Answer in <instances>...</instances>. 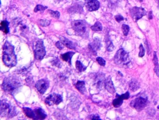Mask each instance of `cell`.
Segmentation results:
<instances>
[{
  "instance_id": "27",
  "label": "cell",
  "mask_w": 159,
  "mask_h": 120,
  "mask_svg": "<svg viewBox=\"0 0 159 120\" xmlns=\"http://www.w3.org/2000/svg\"><path fill=\"white\" fill-rule=\"evenodd\" d=\"M129 97H130V95H129V93L128 92H127V93L123 94L121 95H119L118 94H117L116 95V97L119 98L123 100L128 99Z\"/></svg>"
},
{
  "instance_id": "35",
  "label": "cell",
  "mask_w": 159,
  "mask_h": 120,
  "mask_svg": "<svg viewBox=\"0 0 159 120\" xmlns=\"http://www.w3.org/2000/svg\"><path fill=\"white\" fill-rule=\"evenodd\" d=\"M63 44H62V43L61 41L60 42V41H58V42L56 43V47L59 50H62L63 48Z\"/></svg>"
},
{
  "instance_id": "41",
  "label": "cell",
  "mask_w": 159,
  "mask_h": 120,
  "mask_svg": "<svg viewBox=\"0 0 159 120\" xmlns=\"http://www.w3.org/2000/svg\"><path fill=\"white\" fill-rule=\"evenodd\" d=\"M158 9H159V0H158Z\"/></svg>"
},
{
  "instance_id": "25",
  "label": "cell",
  "mask_w": 159,
  "mask_h": 120,
  "mask_svg": "<svg viewBox=\"0 0 159 120\" xmlns=\"http://www.w3.org/2000/svg\"><path fill=\"white\" fill-rule=\"evenodd\" d=\"M129 29H130V28H129V26L127 25H125V24L122 25V32H123V35H124L125 36H127L128 35Z\"/></svg>"
},
{
  "instance_id": "24",
  "label": "cell",
  "mask_w": 159,
  "mask_h": 120,
  "mask_svg": "<svg viewBox=\"0 0 159 120\" xmlns=\"http://www.w3.org/2000/svg\"><path fill=\"white\" fill-rule=\"evenodd\" d=\"M123 100L119 98H117L113 100V106L115 108H118L121 106L122 103H123Z\"/></svg>"
},
{
  "instance_id": "31",
  "label": "cell",
  "mask_w": 159,
  "mask_h": 120,
  "mask_svg": "<svg viewBox=\"0 0 159 120\" xmlns=\"http://www.w3.org/2000/svg\"><path fill=\"white\" fill-rule=\"evenodd\" d=\"M50 21L48 20H43L41 19L39 20V24L42 26H47L50 24Z\"/></svg>"
},
{
  "instance_id": "8",
  "label": "cell",
  "mask_w": 159,
  "mask_h": 120,
  "mask_svg": "<svg viewBox=\"0 0 159 120\" xmlns=\"http://www.w3.org/2000/svg\"><path fill=\"white\" fill-rule=\"evenodd\" d=\"M130 14L133 20L138 21L146 15V12L144 9L140 7H133L130 10Z\"/></svg>"
},
{
  "instance_id": "1",
  "label": "cell",
  "mask_w": 159,
  "mask_h": 120,
  "mask_svg": "<svg viewBox=\"0 0 159 120\" xmlns=\"http://www.w3.org/2000/svg\"><path fill=\"white\" fill-rule=\"evenodd\" d=\"M15 48L9 41H6L3 46L2 61L8 67H13L17 64V58L14 51Z\"/></svg>"
},
{
  "instance_id": "18",
  "label": "cell",
  "mask_w": 159,
  "mask_h": 120,
  "mask_svg": "<svg viewBox=\"0 0 159 120\" xmlns=\"http://www.w3.org/2000/svg\"><path fill=\"white\" fill-rule=\"evenodd\" d=\"M76 88L79 92L82 94H84L86 92V88L85 86V83L84 81H79L75 85Z\"/></svg>"
},
{
  "instance_id": "29",
  "label": "cell",
  "mask_w": 159,
  "mask_h": 120,
  "mask_svg": "<svg viewBox=\"0 0 159 120\" xmlns=\"http://www.w3.org/2000/svg\"><path fill=\"white\" fill-rule=\"evenodd\" d=\"M153 62L155 65V69L159 68V63H158V58H157V55H156V52L153 53Z\"/></svg>"
},
{
  "instance_id": "42",
  "label": "cell",
  "mask_w": 159,
  "mask_h": 120,
  "mask_svg": "<svg viewBox=\"0 0 159 120\" xmlns=\"http://www.w3.org/2000/svg\"><path fill=\"white\" fill-rule=\"evenodd\" d=\"M142 1H143V0H140V2H142Z\"/></svg>"
},
{
  "instance_id": "23",
  "label": "cell",
  "mask_w": 159,
  "mask_h": 120,
  "mask_svg": "<svg viewBox=\"0 0 159 120\" xmlns=\"http://www.w3.org/2000/svg\"><path fill=\"white\" fill-rule=\"evenodd\" d=\"M76 67L77 70L80 72H83L86 70V67L84 66L80 61H77L76 62Z\"/></svg>"
},
{
  "instance_id": "37",
  "label": "cell",
  "mask_w": 159,
  "mask_h": 120,
  "mask_svg": "<svg viewBox=\"0 0 159 120\" xmlns=\"http://www.w3.org/2000/svg\"><path fill=\"white\" fill-rule=\"evenodd\" d=\"M114 46L112 42H110L109 46H107V50L109 52H111L114 50Z\"/></svg>"
},
{
  "instance_id": "6",
  "label": "cell",
  "mask_w": 159,
  "mask_h": 120,
  "mask_svg": "<svg viewBox=\"0 0 159 120\" xmlns=\"http://www.w3.org/2000/svg\"><path fill=\"white\" fill-rule=\"evenodd\" d=\"M34 52L37 60L41 61L44 59L46 55V50L43 40L38 39L35 42L34 45Z\"/></svg>"
},
{
  "instance_id": "40",
  "label": "cell",
  "mask_w": 159,
  "mask_h": 120,
  "mask_svg": "<svg viewBox=\"0 0 159 120\" xmlns=\"http://www.w3.org/2000/svg\"><path fill=\"white\" fill-rule=\"evenodd\" d=\"M149 19H151L152 18V12H150L149 15Z\"/></svg>"
},
{
  "instance_id": "7",
  "label": "cell",
  "mask_w": 159,
  "mask_h": 120,
  "mask_svg": "<svg viewBox=\"0 0 159 120\" xmlns=\"http://www.w3.org/2000/svg\"><path fill=\"white\" fill-rule=\"evenodd\" d=\"M148 104V100L147 98L140 97L132 100L130 103V106L138 111L140 112L145 108Z\"/></svg>"
},
{
  "instance_id": "21",
  "label": "cell",
  "mask_w": 159,
  "mask_h": 120,
  "mask_svg": "<svg viewBox=\"0 0 159 120\" xmlns=\"http://www.w3.org/2000/svg\"><path fill=\"white\" fill-rule=\"evenodd\" d=\"M23 110L26 116H27L28 118L34 119V110L28 108H23Z\"/></svg>"
},
{
  "instance_id": "12",
  "label": "cell",
  "mask_w": 159,
  "mask_h": 120,
  "mask_svg": "<svg viewBox=\"0 0 159 120\" xmlns=\"http://www.w3.org/2000/svg\"><path fill=\"white\" fill-rule=\"evenodd\" d=\"M105 79L104 75L100 73L97 75L95 78V85L97 88L99 90H101L105 85Z\"/></svg>"
},
{
  "instance_id": "33",
  "label": "cell",
  "mask_w": 159,
  "mask_h": 120,
  "mask_svg": "<svg viewBox=\"0 0 159 120\" xmlns=\"http://www.w3.org/2000/svg\"><path fill=\"white\" fill-rule=\"evenodd\" d=\"M52 63L53 65L56 66V67H59H59H61V63L59 60L58 58H56L55 60H53Z\"/></svg>"
},
{
  "instance_id": "16",
  "label": "cell",
  "mask_w": 159,
  "mask_h": 120,
  "mask_svg": "<svg viewBox=\"0 0 159 120\" xmlns=\"http://www.w3.org/2000/svg\"><path fill=\"white\" fill-rule=\"evenodd\" d=\"M101 42L98 39L95 40L94 42H92L89 45V48L91 52L96 54V51L97 50L100 49L101 48Z\"/></svg>"
},
{
  "instance_id": "11",
  "label": "cell",
  "mask_w": 159,
  "mask_h": 120,
  "mask_svg": "<svg viewBox=\"0 0 159 120\" xmlns=\"http://www.w3.org/2000/svg\"><path fill=\"white\" fill-rule=\"evenodd\" d=\"M85 4L89 12L97 11L100 7V3L98 0H86Z\"/></svg>"
},
{
  "instance_id": "2",
  "label": "cell",
  "mask_w": 159,
  "mask_h": 120,
  "mask_svg": "<svg viewBox=\"0 0 159 120\" xmlns=\"http://www.w3.org/2000/svg\"><path fill=\"white\" fill-rule=\"evenodd\" d=\"M21 87L22 84L20 80L14 76L6 77L2 85V87L4 92L13 95L19 92Z\"/></svg>"
},
{
  "instance_id": "14",
  "label": "cell",
  "mask_w": 159,
  "mask_h": 120,
  "mask_svg": "<svg viewBox=\"0 0 159 120\" xmlns=\"http://www.w3.org/2000/svg\"><path fill=\"white\" fill-rule=\"evenodd\" d=\"M105 87L106 90L110 94H114L115 93V89L114 86L113 81L111 79V76H108L107 79L105 80Z\"/></svg>"
},
{
  "instance_id": "3",
  "label": "cell",
  "mask_w": 159,
  "mask_h": 120,
  "mask_svg": "<svg viewBox=\"0 0 159 120\" xmlns=\"http://www.w3.org/2000/svg\"><path fill=\"white\" fill-rule=\"evenodd\" d=\"M0 114L2 117L12 118L17 115V112L14 106L7 100L3 99L1 102Z\"/></svg>"
},
{
  "instance_id": "22",
  "label": "cell",
  "mask_w": 159,
  "mask_h": 120,
  "mask_svg": "<svg viewBox=\"0 0 159 120\" xmlns=\"http://www.w3.org/2000/svg\"><path fill=\"white\" fill-rule=\"evenodd\" d=\"M91 28L93 31L99 32L102 30L103 27L101 24L100 22H97L95 23L94 25L91 26Z\"/></svg>"
},
{
  "instance_id": "5",
  "label": "cell",
  "mask_w": 159,
  "mask_h": 120,
  "mask_svg": "<svg viewBox=\"0 0 159 120\" xmlns=\"http://www.w3.org/2000/svg\"><path fill=\"white\" fill-rule=\"evenodd\" d=\"M114 61L117 65H126L130 62L129 54L124 49H119L114 57Z\"/></svg>"
},
{
  "instance_id": "4",
  "label": "cell",
  "mask_w": 159,
  "mask_h": 120,
  "mask_svg": "<svg viewBox=\"0 0 159 120\" xmlns=\"http://www.w3.org/2000/svg\"><path fill=\"white\" fill-rule=\"evenodd\" d=\"M72 29L78 35L87 37L88 35V25L84 20H75L71 23Z\"/></svg>"
},
{
  "instance_id": "38",
  "label": "cell",
  "mask_w": 159,
  "mask_h": 120,
  "mask_svg": "<svg viewBox=\"0 0 159 120\" xmlns=\"http://www.w3.org/2000/svg\"><path fill=\"white\" fill-rule=\"evenodd\" d=\"M154 72H155V73L157 75V76L159 77V68H156L155 69L154 68Z\"/></svg>"
},
{
  "instance_id": "13",
  "label": "cell",
  "mask_w": 159,
  "mask_h": 120,
  "mask_svg": "<svg viewBox=\"0 0 159 120\" xmlns=\"http://www.w3.org/2000/svg\"><path fill=\"white\" fill-rule=\"evenodd\" d=\"M34 117L33 119L34 120H44L47 117L45 112L41 108L35 109L34 110Z\"/></svg>"
},
{
  "instance_id": "9",
  "label": "cell",
  "mask_w": 159,
  "mask_h": 120,
  "mask_svg": "<svg viewBox=\"0 0 159 120\" xmlns=\"http://www.w3.org/2000/svg\"><path fill=\"white\" fill-rule=\"evenodd\" d=\"M62 101V98L58 94H52L46 98L45 100L46 104L51 106L54 105H59Z\"/></svg>"
},
{
  "instance_id": "17",
  "label": "cell",
  "mask_w": 159,
  "mask_h": 120,
  "mask_svg": "<svg viewBox=\"0 0 159 120\" xmlns=\"http://www.w3.org/2000/svg\"><path fill=\"white\" fill-rule=\"evenodd\" d=\"M75 52H68L63 54H61L60 57L64 61L67 62L69 65H71V59L72 56L75 54Z\"/></svg>"
},
{
  "instance_id": "36",
  "label": "cell",
  "mask_w": 159,
  "mask_h": 120,
  "mask_svg": "<svg viewBox=\"0 0 159 120\" xmlns=\"http://www.w3.org/2000/svg\"><path fill=\"white\" fill-rule=\"evenodd\" d=\"M90 119L91 120H101L100 118V116L97 115V114H94L90 116Z\"/></svg>"
},
{
  "instance_id": "39",
  "label": "cell",
  "mask_w": 159,
  "mask_h": 120,
  "mask_svg": "<svg viewBox=\"0 0 159 120\" xmlns=\"http://www.w3.org/2000/svg\"><path fill=\"white\" fill-rule=\"evenodd\" d=\"M54 2L57 3H59V2H61L63 1V0H54Z\"/></svg>"
},
{
  "instance_id": "28",
  "label": "cell",
  "mask_w": 159,
  "mask_h": 120,
  "mask_svg": "<svg viewBox=\"0 0 159 120\" xmlns=\"http://www.w3.org/2000/svg\"><path fill=\"white\" fill-rule=\"evenodd\" d=\"M47 8V7H44L41 5H37L34 9L35 12H44L45 10Z\"/></svg>"
},
{
  "instance_id": "32",
  "label": "cell",
  "mask_w": 159,
  "mask_h": 120,
  "mask_svg": "<svg viewBox=\"0 0 159 120\" xmlns=\"http://www.w3.org/2000/svg\"><path fill=\"white\" fill-rule=\"evenodd\" d=\"M140 52L139 53V56L140 57H142L145 55V49H144V47L142 44H140L139 47Z\"/></svg>"
},
{
  "instance_id": "10",
  "label": "cell",
  "mask_w": 159,
  "mask_h": 120,
  "mask_svg": "<svg viewBox=\"0 0 159 120\" xmlns=\"http://www.w3.org/2000/svg\"><path fill=\"white\" fill-rule=\"evenodd\" d=\"M49 87V82L47 79H42L38 80L36 84V87L37 91L44 95Z\"/></svg>"
},
{
  "instance_id": "15",
  "label": "cell",
  "mask_w": 159,
  "mask_h": 120,
  "mask_svg": "<svg viewBox=\"0 0 159 120\" xmlns=\"http://www.w3.org/2000/svg\"><path fill=\"white\" fill-rule=\"evenodd\" d=\"M60 40L64 46L67 47L69 48L75 50L76 49V46L75 44L67 38L63 36H60Z\"/></svg>"
},
{
  "instance_id": "26",
  "label": "cell",
  "mask_w": 159,
  "mask_h": 120,
  "mask_svg": "<svg viewBox=\"0 0 159 120\" xmlns=\"http://www.w3.org/2000/svg\"><path fill=\"white\" fill-rule=\"evenodd\" d=\"M49 14L51 15V16L54 17V18H56V19H58L59 18L60 16V14L58 11H53L52 10H49Z\"/></svg>"
},
{
  "instance_id": "30",
  "label": "cell",
  "mask_w": 159,
  "mask_h": 120,
  "mask_svg": "<svg viewBox=\"0 0 159 120\" xmlns=\"http://www.w3.org/2000/svg\"><path fill=\"white\" fill-rule=\"evenodd\" d=\"M97 62L101 66H105V61L104 59L101 57H98L96 58Z\"/></svg>"
},
{
  "instance_id": "34",
  "label": "cell",
  "mask_w": 159,
  "mask_h": 120,
  "mask_svg": "<svg viewBox=\"0 0 159 120\" xmlns=\"http://www.w3.org/2000/svg\"><path fill=\"white\" fill-rule=\"evenodd\" d=\"M115 19L116 20L117 22H120L124 20V18L121 15H116L115 16Z\"/></svg>"
},
{
  "instance_id": "20",
  "label": "cell",
  "mask_w": 159,
  "mask_h": 120,
  "mask_svg": "<svg viewBox=\"0 0 159 120\" xmlns=\"http://www.w3.org/2000/svg\"><path fill=\"white\" fill-rule=\"evenodd\" d=\"M9 23L6 21H2L1 23V30L3 33L7 34L10 32L9 27Z\"/></svg>"
},
{
  "instance_id": "19",
  "label": "cell",
  "mask_w": 159,
  "mask_h": 120,
  "mask_svg": "<svg viewBox=\"0 0 159 120\" xmlns=\"http://www.w3.org/2000/svg\"><path fill=\"white\" fill-rule=\"evenodd\" d=\"M129 88L133 92H135L140 88L139 83L135 79H132L129 83Z\"/></svg>"
}]
</instances>
